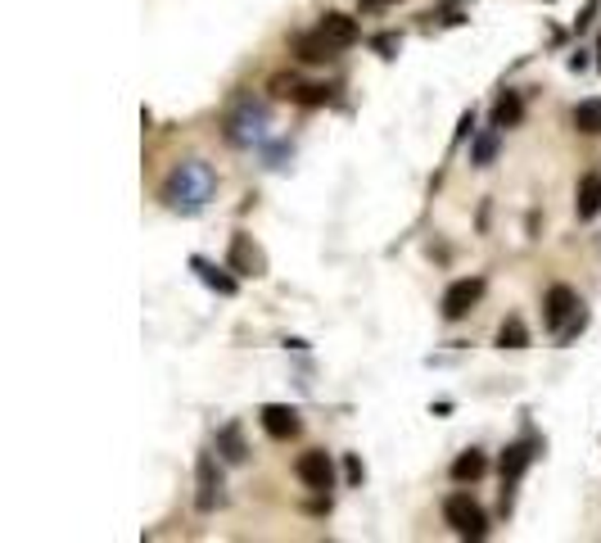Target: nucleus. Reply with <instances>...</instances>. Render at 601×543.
I'll list each match as a JSON object with an SVG mask.
<instances>
[{"mask_svg":"<svg viewBox=\"0 0 601 543\" xmlns=\"http://www.w3.org/2000/svg\"><path fill=\"white\" fill-rule=\"evenodd\" d=\"M290 46H294V54H299L303 63H330V59L340 54V46L330 41L321 28H317V32H294V41H290Z\"/></svg>","mask_w":601,"mask_h":543,"instance_id":"nucleus-9","label":"nucleus"},{"mask_svg":"<svg viewBox=\"0 0 601 543\" xmlns=\"http://www.w3.org/2000/svg\"><path fill=\"white\" fill-rule=\"evenodd\" d=\"M267 127H272V109H267L262 100H253V96H240L226 109V118H222V136H226L231 146H240V150L258 146L262 136H267Z\"/></svg>","mask_w":601,"mask_h":543,"instance_id":"nucleus-2","label":"nucleus"},{"mask_svg":"<svg viewBox=\"0 0 601 543\" xmlns=\"http://www.w3.org/2000/svg\"><path fill=\"white\" fill-rule=\"evenodd\" d=\"M226 267H231V272H240V277H262V272H267V258H262V249H258L244 231H235V236H231Z\"/></svg>","mask_w":601,"mask_h":543,"instance_id":"nucleus-6","label":"nucleus"},{"mask_svg":"<svg viewBox=\"0 0 601 543\" xmlns=\"http://www.w3.org/2000/svg\"><path fill=\"white\" fill-rule=\"evenodd\" d=\"M574 127H579L583 136H601V100L574 104Z\"/></svg>","mask_w":601,"mask_h":543,"instance_id":"nucleus-17","label":"nucleus"},{"mask_svg":"<svg viewBox=\"0 0 601 543\" xmlns=\"http://www.w3.org/2000/svg\"><path fill=\"white\" fill-rule=\"evenodd\" d=\"M533 462V444L529 439H520V444H511L506 453H502V485H506V503H511V485L524 475V466Z\"/></svg>","mask_w":601,"mask_h":543,"instance_id":"nucleus-11","label":"nucleus"},{"mask_svg":"<svg viewBox=\"0 0 601 543\" xmlns=\"http://www.w3.org/2000/svg\"><path fill=\"white\" fill-rule=\"evenodd\" d=\"M597 68H601V37H597Z\"/></svg>","mask_w":601,"mask_h":543,"instance_id":"nucleus-25","label":"nucleus"},{"mask_svg":"<svg viewBox=\"0 0 601 543\" xmlns=\"http://www.w3.org/2000/svg\"><path fill=\"white\" fill-rule=\"evenodd\" d=\"M484 471H489V457H484L480 448H465V453L452 462V480H457V485H475Z\"/></svg>","mask_w":601,"mask_h":543,"instance_id":"nucleus-12","label":"nucleus"},{"mask_svg":"<svg viewBox=\"0 0 601 543\" xmlns=\"http://www.w3.org/2000/svg\"><path fill=\"white\" fill-rule=\"evenodd\" d=\"M371 46H375L380 54H393V50H398V37H375Z\"/></svg>","mask_w":601,"mask_h":543,"instance_id":"nucleus-21","label":"nucleus"},{"mask_svg":"<svg viewBox=\"0 0 601 543\" xmlns=\"http://www.w3.org/2000/svg\"><path fill=\"white\" fill-rule=\"evenodd\" d=\"M317 28H321L330 41H335L340 50H344V46H353V41L362 37V32H358V23H353L349 14H321V23H317Z\"/></svg>","mask_w":601,"mask_h":543,"instance_id":"nucleus-13","label":"nucleus"},{"mask_svg":"<svg viewBox=\"0 0 601 543\" xmlns=\"http://www.w3.org/2000/svg\"><path fill=\"white\" fill-rule=\"evenodd\" d=\"M380 5H393V0H362V10H380Z\"/></svg>","mask_w":601,"mask_h":543,"instance_id":"nucleus-24","label":"nucleus"},{"mask_svg":"<svg viewBox=\"0 0 601 543\" xmlns=\"http://www.w3.org/2000/svg\"><path fill=\"white\" fill-rule=\"evenodd\" d=\"M194 272H199V281H204L209 290H218V295H235V277H226L231 267H213V263H204V258H194Z\"/></svg>","mask_w":601,"mask_h":543,"instance_id":"nucleus-14","label":"nucleus"},{"mask_svg":"<svg viewBox=\"0 0 601 543\" xmlns=\"http://www.w3.org/2000/svg\"><path fill=\"white\" fill-rule=\"evenodd\" d=\"M349 480H353V485L362 480V462H358V457H349Z\"/></svg>","mask_w":601,"mask_h":543,"instance_id":"nucleus-23","label":"nucleus"},{"mask_svg":"<svg viewBox=\"0 0 601 543\" xmlns=\"http://www.w3.org/2000/svg\"><path fill=\"white\" fill-rule=\"evenodd\" d=\"M498 345H502V349H524V345H529V330H524L520 317H506V322L498 326Z\"/></svg>","mask_w":601,"mask_h":543,"instance_id":"nucleus-19","label":"nucleus"},{"mask_svg":"<svg viewBox=\"0 0 601 543\" xmlns=\"http://www.w3.org/2000/svg\"><path fill=\"white\" fill-rule=\"evenodd\" d=\"M520 118H524L520 96H515V91H502L498 104H493V127H520Z\"/></svg>","mask_w":601,"mask_h":543,"instance_id":"nucleus-15","label":"nucleus"},{"mask_svg":"<svg viewBox=\"0 0 601 543\" xmlns=\"http://www.w3.org/2000/svg\"><path fill=\"white\" fill-rule=\"evenodd\" d=\"M592 14H597V0H588V10L574 19V28H588V23H592Z\"/></svg>","mask_w":601,"mask_h":543,"instance_id":"nucleus-22","label":"nucleus"},{"mask_svg":"<svg viewBox=\"0 0 601 543\" xmlns=\"http://www.w3.org/2000/svg\"><path fill=\"white\" fill-rule=\"evenodd\" d=\"M213 195H218V172L204 159H177L163 177V204L172 213H185V218L204 213Z\"/></svg>","mask_w":601,"mask_h":543,"instance_id":"nucleus-1","label":"nucleus"},{"mask_svg":"<svg viewBox=\"0 0 601 543\" xmlns=\"http://www.w3.org/2000/svg\"><path fill=\"white\" fill-rule=\"evenodd\" d=\"M330 96H335V87H299V104H308V109L330 104Z\"/></svg>","mask_w":601,"mask_h":543,"instance_id":"nucleus-20","label":"nucleus"},{"mask_svg":"<svg viewBox=\"0 0 601 543\" xmlns=\"http://www.w3.org/2000/svg\"><path fill=\"white\" fill-rule=\"evenodd\" d=\"M574 213H579V222H592V218L601 213V172H588V177L579 181V190H574Z\"/></svg>","mask_w":601,"mask_h":543,"instance_id":"nucleus-10","label":"nucleus"},{"mask_svg":"<svg viewBox=\"0 0 601 543\" xmlns=\"http://www.w3.org/2000/svg\"><path fill=\"white\" fill-rule=\"evenodd\" d=\"M480 299H484V281H480V277H461V281H452V286L443 290L439 313H443V322H461Z\"/></svg>","mask_w":601,"mask_h":543,"instance_id":"nucleus-4","label":"nucleus"},{"mask_svg":"<svg viewBox=\"0 0 601 543\" xmlns=\"http://www.w3.org/2000/svg\"><path fill=\"white\" fill-rule=\"evenodd\" d=\"M199 494H194V507L199 512H213L218 503H222V471H218V462L204 453V457H199Z\"/></svg>","mask_w":601,"mask_h":543,"instance_id":"nucleus-8","label":"nucleus"},{"mask_svg":"<svg viewBox=\"0 0 601 543\" xmlns=\"http://www.w3.org/2000/svg\"><path fill=\"white\" fill-rule=\"evenodd\" d=\"M258 422H262V430L272 435V439H294L299 430H303V422H299V407H285V403H267L262 413H258Z\"/></svg>","mask_w":601,"mask_h":543,"instance_id":"nucleus-5","label":"nucleus"},{"mask_svg":"<svg viewBox=\"0 0 601 543\" xmlns=\"http://www.w3.org/2000/svg\"><path fill=\"white\" fill-rule=\"evenodd\" d=\"M294 471H299V480H303L308 489H321V494H325L330 485H335V462H330V457H325L321 448H312V453H303Z\"/></svg>","mask_w":601,"mask_h":543,"instance_id":"nucleus-7","label":"nucleus"},{"mask_svg":"<svg viewBox=\"0 0 601 543\" xmlns=\"http://www.w3.org/2000/svg\"><path fill=\"white\" fill-rule=\"evenodd\" d=\"M218 453H222L226 462H235V466L249 457V448H244V439H240V426H226V430L218 435Z\"/></svg>","mask_w":601,"mask_h":543,"instance_id":"nucleus-18","label":"nucleus"},{"mask_svg":"<svg viewBox=\"0 0 601 543\" xmlns=\"http://www.w3.org/2000/svg\"><path fill=\"white\" fill-rule=\"evenodd\" d=\"M443 521H448L452 534H461V539H484V534H489V516H484V507H480L471 494H448Z\"/></svg>","mask_w":601,"mask_h":543,"instance_id":"nucleus-3","label":"nucleus"},{"mask_svg":"<svg viewBox=\"0 0 601 543\" xmlns=\"http://www.w3.org/2000/svg\"><path fill=\"white\" fill-rule=\"evenodd\" d=\"M498 131H502V127H489V131L475 136V146H471V163H475V168H489V163L498 159Z\"/></svg>","mask_w":601,"mask_h":543,"instance_id":"nucleus-16","label":"nucleus"}]
</instances>
